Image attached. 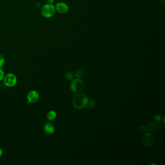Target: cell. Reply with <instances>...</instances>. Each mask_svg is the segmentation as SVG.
Wrapping results in <instances>:
<instances>
[{
    "label": "cell",
    "mask_w": 165,
    "mask_h": 165,
    "mask_svg": "<svg viewBox=\"0 0 165 165\" xmlns=\"http://www.w3.org/2000/svg\"><path fill=\"white\" fill-rule=\"evenodd\" d=\"M88 103V98L85 94H76L72 100L73 106L76 109H83L86 107Z\"/></svg>",
    "instance_id": "1"
},
{
    "label": "cell",
    "mask_w": 165,
    "mask_h": 165,
    "mask_svg": "<svg viewBox=\"0 0 165 165\" xmlns=\"http://www.w3.org/2000/svg\"><path fill=\"white\" fill-rule=\"evenodd\" d=\"M56 13L55 6L53 4L46 3L41 7L40 9L41 15L43 17L49 19L54 16Z\"/></svg>",
    "instance_id": "2"
},
{
    "label": "cell",
    "mask_w": 165,
    "mask_h": 165,
    "mask_svg": "<svg viewBox=\"0 0 165 165\" xmlns=\"http://www.w3.org/2000/svg\"><path fill=\"white\" fill-rule=\"evenodd\" d=\"M3 81L6 86L8 87H13L17 83V77L14 74L9 73L5 75Z\"/></svg>",
    "instance_id": "3"
},
{
    "label": "cell",
    "mask_w": 165,
    "mask_h": 165,
    "mask_svg": "<svg viewBox=\"0 0 165 165\" xmlns=\"http://www.w3.org/2000/svg\"><path fill=\"white\" fill-rule=\"evenodd\" d=\"M70 88L71 90L76 93L81 92L84 88V83L79 78L73 80L70 84Z\"/></svg>",
    "instance_id": "4"
},
{
    "label": "cell",
    "mask_w": 165,
    "mask_h": 165,
    "mask_svg": "<svg viewBox=\"0 0 165 165\" xmlns=\"http://www.w3.org/2000/svg\"><path fill=\"white\" fill-rule=\"evenodd\" d=\"M142 142L146 146H151L154 142V137L152 133H144L142 138Z\"/></svg>",
    "instance_id": "5"
},
{
    "label": "cell",
    "mask_w": 165,
    "mask_h": 165,
    "mask_svg": "<svg viewBox=\"0 0 165 165\" xmlns=\"http://www.w3.org/2000/svg\"><path fill=\"white\" fill-rule=\"evenodd\" d=\"M40 95L39 93L36 90H31L27 95V99L28 103H35L39 100Z\"/></svg>",
    "instance_id": "6"
},
{
    "label": "cell",
    "mask_w": 165,
    "mask_h": 165,
    "mask_svg": "<svg viewBox=\"0 0 165 165\" xmlns=\"http://www.w3.org/2000/svg\"><path fill=\"white\" fill-rule=\"evenodd\" d=\"M56 11L60 14H66L68 11L69 7L66 3L64 2H59L55 5Z\"/></svg>",
    "instance_id": "7"
},
{
    "label": "cell",
    "mask_w": 165,
    "mask_h": 165,
    "mask_svg": "<svg viewBox=\"0 0 165 165\" xmlns=\"http://www.w3.org/2000/svg\"><path fill=\"white\" fill-rule=\"evenodd\" d=\"M147 130L149 132L151 133L156 134L160 131V126L158 123H151L148 125Z\"/></svg>",
    "instance_id": "8"
},
{
    "label": "cell",
    "mask_w": 165,
    "mask_h": 165,
    "mask_svg": "<svg viewBox=\"0 0 165 165\" xmlns=\"http://www.w3.org/2000/svg\"><path fill=\"white\" fill-rule=\"evenodd\" d=\"M44 131L48 135H52L55 131V127L52 123H47L44 125Z\"/></svg>",
    "instance_id": "9"
},
{
    "label": "cell",
    "mask_w": 165,
    "mask_h": 165,
    "mask_svg": "<svg viewBox=\"0 0 165 165\" xmlns=\"http://www.w3.org/2000/svg\"><path fill=\"white\" fill-rule=\"evenodd\" d=\"M57 116V113L54 111H50L47 115V118L49 121H52L54 120Z\"/></svg>",
    "instance_id": "10"
},
{
    "label": "cell",
    "mask_w": 165,
    "mask_h": 165,
    "mask_svg": "<svg viewBox=\"0 0 165 165\" xmlns=\"http://www.w3.org/2000/svg\"><path fill=\"white\" fill-rule=\"evenodd\" d=\"M97 106V103L94 100H91L90 102H88L86 108L88 109H95Z\"/></svg>",
    "instance_id": "11"
},
{
    "label": "cell",
    "mask_w": 165,
    "mask_h": 165,
    "mask_svg": "<svg viewBox=\"0 0 165 165\" xmlns=\"http://www.w3.org/2000/svg\"><path fill=\"white\" fill-rule=\"evenodd\" d=\"M147 128L144 125H141L138 128V132L140 134H144L146 132Z\"/></svg>",
    "instance_id": "12"
},
{
    "label": "cell",
    "mask_w": 165,
    "mask_h": 165,
    "mask_svg": "<svg viewBox=\"0 0 165 165\" xmlns=\"http://www.w3.org/2000/svg\"><path fill=\"white\" fill-rule=\"evenodd\" d=\"M5 57L4 55L0 53V68H2L5 64Z\"/></svg>",
    "instance_id": "13"
},
{
    "label": "cell",
    "mask_w": 165,
    "mask_h": 165,
    "mask_svg": "<svg viewBox=\"0 0 165 165\" xmlns=\"http://www.w3.org/2000/svg\"><path fill=\"white\" fill-rule=\"evenodd\" d=\"M83 72L82 70H78L76 73V76L78 78H81L83 76Z\"/></svg>",
    "instance_id": "14"
},
{
    "label": "cell",
    "mask_w": 165,
    "mask_h": 165,
    "mask_svg": "<svg viewBox=\"0 0 165 165\" xmlns=\"http://www.w3.org/2000/svg\"><path fill=\"white\" fill-rule=\"evenodd\" d=\"M66 78L68 80H72L73 78V75L71 72H67L66 74Z\"/></svg>",
    "instance_id": "15"
},
{
    "label": "cell",
    "mask_w": 165,
    "mask_h": 165,
    "mask_svg": "<svg viewBox=\"0 0 165 165\" xmlns=\"http://www.w3.org/2000/svg\"><path fill=\"white\" fill-rule=\"evenodd\" d=\"M5 76V72L2 69V68H0V81L3 80Z\"/></svg>",
    "instance_id": "16"
},
{
    "label": "cell",
    "mask_w": 165,
    "mask_h": 165,
    "mask_svg": "<svg viewBox=\"0 0 165 165\" xmlns=\"http://www.w3.org/2000/svg\"><path fill=\"white\" fill-rule=\"evenodd\" d=\"M154 120L156 121H160L162 119L160 116L157 115L154 116Z\"/></svg>",
    "instance_id": "17"
},
{
    "label": "cell",
    "mask_w": 165,
    "mask_h": 165,
    "mask_svg": "<svg viewBox=\"0 0 165 165\" xmlns=\"http://www.w3.org/2000/svg\"><path fill=\"white\" fill-rule=\"evenodd\" d=\"M48 3H50V4H53V3L54 2V0H46Z\"/></svg>",
    "instance_id": "18"
},
{
    "label": "cell",
    "mask_w": 165,
    "mask_h": 165,
    "mask_svg": "<svg viewBox=\"0 0 165 165\" xmlns=\"http://www.w3.org/2000/svg\"><path fill=\"white\" fill-rule=\"evenodd\" d=\"M3 154V151L2 148H0V158L2 157Z\"/></svg>",
    "instance_id": "19"
}]
</instances>
